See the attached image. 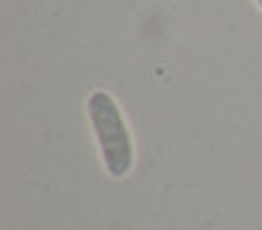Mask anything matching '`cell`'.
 <instances>
[{
    "label": "cell",
    "mask_w": 262,
    "mask_h": 230,
    "mask_svg": "<svg viewBox=\"0 0 262 230\" xmlns=\"http://www.w3.org/2000/svg\"><path fill=\"white\" fill-rule=\"evenodd\" d=\"M86 118H90L105 173L111 178H126L134 170V139L121 105L111 92L95 89L86 97Z\"/></svg>",
    "instance_id": "obj_1"
},
{
    "label": "cell",
    "mask_w": 262,
    "mask_h": 230,
    "mask_svg": "<svg viewBox=\"0 0 262 230\" xmlns=\"http://www.w3.org/2000/svg\"><path fill=\"white\" fill-rule=\"evenodd\" d=\"M254 3H257V6H259V11H262V0H254Z\"/></svg>",
    "instance_id": "obj_2"
}]
</instances>
